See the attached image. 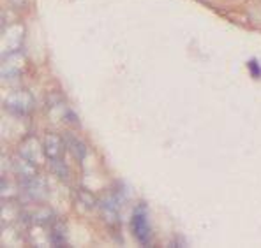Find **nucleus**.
Segmentation results:
<instances>
[{
    "label": "nucleus",
    "mask_w": 261,
    "mask_h": 248,
    "mask_svg": "<svg viewBox=\"0 0 261 248\" xmlns=\"http://www.w3.org/2000/svg\"><path fill=\"white\" fill-rule=\"evenodd\" d=\"M49 166H51V171L53 174H55L57 178H60V180H67L69 176V169L67 166H65L64 159H55V160H49Z\"/></svg>",
    "instance_id": "obj_12"
},
{
    "label": "nucleus",
    "mask_w": 261,
    "mask_h": 248,
    "mask_svg": "<svg viewBox=\"0 0 261 248\" xmlns=\"http://www.w3.org/2000/svg\"><path fill=\"white\" fill-rule=\"evenodd\" d=\"M34 108V99L27 91H13L6 99V109L14 116H27Z\"/></svg>",
    "instance_id": "obj_1"
},
{
    "label": "nucleus",
    "mask_w": 261,
    "mask_h": 248,
    "mask_svg": "<svg viewBox=\"0 0 261 248\" xmlns=\"http://www.w3.org/2000/svg\"><path fill=\"white\" fill-rule=\"evenodd\" d=\"M65 146L71 150V153L74 155L78 160H83L87 157V144L82 139H78L74 134H65Z\"/></svg>",
    "instance_id": "obj_10"
},
{
    "label": "nucleus",
    "mask_w": 261,
    "mask_h": 248,
    "mask_svg": "<svg viewBox=\"0 0 261 248\" xmlns=\"http://www.w3.org/2000/svg\"><path fill=\"white\" fill-rule=\"evenodd\" d=\"M18 153L21 155V157L29 159V160H34V162L39 164V159L43 153V144H37V141L34 139V137H29V139L25 141V143L20 146V151Z\"/></svg>",
    "instance_id": "obj_8"
},
{
    "label": "nucleus",
    "mask_w": 261,
    "mask_h": 248,
    "mask_svg": "<svg viewBox=\"0 0 261 248\" xmlns=\"http://www.w3.org/2000/svg\"><path fill=\"white\" fill-rule=\"evenodd\" d=\"M23 72H25V56L20 51L4 56V64H2L4 81H14V79L20 78Z\"/></svg>",
    "instance_id": "obj_4"
},
{
    "label": "nucleus",
    "mask_w": 261,
    "mask_h": 248,
    "mask_svg": "<svg viewBox=\"0 0 261 248\" xmlns=\"http://www.w3.org/2000/svg\"><path fill=\"white\" fill-rule=\"evenodd\" d=\"M101 211L102 216H105L106 222L110 224H118V203L113 196H108L101 201Z\"/></svg>",
    "instance_id": "obj_9"
},
{
    "label": "nucleus",
    "mask_w": 261,
    "mask_h": 248,
    "mask_svg": "<svg viewBox=\"0 0 261 248\" xmlns=\"http://www.w3.org/2000/svg\"><path fill=\"white\" fill-rule=\"evenodd\" d=\"M13 169H14V173H16V176L20 178V181L29 180V178H34V176H39V164L21 157L20 153L13 160Z\"/></svg>",
    "instance_id": "obj_6"
},
{
    "label": "nucleus",
    "mask_w": 261,
    "mask_h": 248,
    "mask_svg": "<svg viewBox=\"0 0 261 248\" xmlns=\"http://www.w3.org/2000/svg\"><path fill=\"white\" fill-rule=\"evenodd\" d=\"M9 2L14 4L16 7H20V6H23V4H25V0H9Z\"/></svg>",
    "instance_id": "obj_13"
},
{
    "label": "nucleus",
    "mask_w": 261,
    "mask_h": 248,
    "mask_svg": "<svg viewBox=\"0 0 261 248\" xmlns=\"http://www.w3.org/2000/svg\"><path fill=\"white\" fill-rule=\"evenodd\" d=\"M23 194L30 201H41L46 196V183L41 176H34L29 180H21Z\"/></svg>",
    "instance_id": "obj_7"
},
{
    "label": "nucleus",
    "mask_w": 261,
    "mask_h": 248,
    "mask_svg": "<svg viewBox=\"0 0 261 248\" xmlns=\"http://www.w3.org/2000/svg\"><path fill=\"white\" fill-rule=\"evenodd\" d=\"M43 144V153L48 160L62 159L65 151V139H62L59 134H46L44 139L41 141Z\"/></svg>",
    "instance_id": "obj_5"
},
{
    "label": "nucleus",
    "mask_w": 261,
    "mask_h": 248,
    "mask_svg": "<svg viewBox=\"0 0 261 248\" xmlns=\"http://www.w3.org/2000/svg\"><path fill=\"white\" fill-rule=\"evenodd\" d=\"M130 229H133V234L136 238L138 243L141 245H148L152 239V232H150V224H148L147 213L143 208H136L130 216Z\"/></svg>",
    "instance_id": "obj_2"
},
{
    "label": "nucleus",
    "mask_w": 261,
    "mask_h": 248,
    "mask_svg": "<svg viewBox=\"0 0 261 248\" xmlns=\"http://www.w3.org/2000/svg\"><path fill=\"white\" fill-rule=\"evenodd\" d=\"M23 36H25V28L21 25H11L4 30L2 37V56L13 55L18 53L23 44Z\"/></svg>",
    "instance_id": "obj_3"
},
{
    "label": "nucleus",
    "mask_w": 261,
    "mask_h": 248,
    "mask_svg": "<svg viewBox=\"0 0 261 248\" xmlns=\"http://www.w3.org/2000/svg\"><path fill=\"white\" fill-rule=\"evenodd\" d=\"M76 203L82 206V209H85V211H92V209H94L95 206L99 204L94 194L88 192V190H85V189H78V190H76Z\"/></svg>",
    "instance_id": "obj_11"
}]
</instances>
